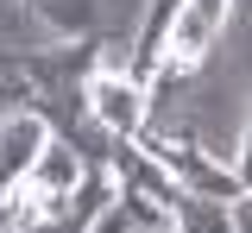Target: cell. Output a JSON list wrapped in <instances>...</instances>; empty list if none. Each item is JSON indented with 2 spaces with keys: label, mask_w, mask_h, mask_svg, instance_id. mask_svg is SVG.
<instances>
[{
  "label": "cell",
  "mask_w": 252,
  "mask_h": 233,
  "mask_svg": "<svg viewBox=\"0 0 252 233\" xmlns=\"http://www.w3.org/2000/svg\"><path fill=\"white\" fill-rule=\"evenodd\" d=\"M139 139L152 145V158L170 170V183H177L183 196H202V202H252L246 170L233 164V158H220V151H208L195 133H170V139H158L152 126H145Z\"/></svg>",
  "instance_id": "1"
},
{
  "label": "cell",
  "mask_w": 252,
  "mask_h": 233,
  "mask_svg": "<svg viewBox=\"0 0 252 233\" xmlns=\"http://www.w3.org/2000/svg\"><path fill=\"white\" fill-rule=\"evenodd\" d=\"M82 95H89V114H94L114 139H132V133L152 126V95H145V82L126 76V63H101V69L89 76Z\"/></svg>",
  "instance_id": "2"
},
{
  "label": "cell",
  "mask_w": 252,
  "mask_h": 233,
  "mask_svg": "<svg viewBox=\"0 0 252 233\" xmlns=\"http://www.w3.org/2000/svg\"><path fill=\"white\" fill-rule=\"evenodd\" d=\"M227 26V0H183L177 19H170V38H164V63L158 69H195L208 51H215V32Z\"/></svg>",
  "instance_id": "3"
},
{
  "label": "cell",
  "mask_w": 252,
  "mask_h": 233,
  "mask_svg": "<svg viewBox=\"0 0 252 233\" xmlns=\"http://www.w3.org/2000/svg\"><path fill=\"white\" fill-rule=\"evenodd\" d=\"M44 139H51V126L32 114L26 101L0 114V196H13V189L26 183V170H32V158L44 151Z\"/></svg>",
  "instance_id": "4"
},
{
  "label": "cell",
  "mask_w": 252,
  "mask_h": 233,
  "mask_svg": "<svg viewBox=\"0 0 252 233\" xmlns=\"http://www.w3.org/2000/svg\"><path fill=\"white\" fill-rule=\"evenodd\" d=\"M26 13H38L57 38H114V44H126L107 19V0H26Z\"/></svg>",
  "instance_id": "5"
},
{
  "label": "cell",
  "mask_w": 252,
  "mask_h": 233,
  "mask_svg": "<svg viewBox=\"0 0 252 233\" xmlns=\"http://www.w3.org/2000/svg\"><path fill=\"white\" fill-rule=\"evenodd\" d=\"M164 227L170 233H246V202H202L177 189L164 202Z\"/></svg>",
  "instance_id": "6"
},
{
  "label": "cell",
  "mask_w": 252,
  "mask_h": 233,
  "mask_svg": "<svg viewBox=\"0 0 252 233\" xmlns=\"http://www.w3.org/2000/svg\"><path fill=\"white\" fill-rule=\"evenodd\" d=\"M82 170H89V164H82L63 139H44V151L32 158V170H26V183H19V189H26L32 202H57V196H69V189L82 183Z\"/></svg>",
  "instance_id": "7"
},
{
  "label": "cell",
  "mask_w": 252,
  "mask_h": 233,
  "mask_svg": "<svg viewBox=\"0 0 252 233\" xmlns=\"http://www.w3.org/2000/svg\"><path fill=\"white\" fill-rule=\"evenodd\" d=\"M0 233H26V196H0Z\"/></svg>",
  "instance_id": "8"
},
{
  "label": "cell",
  "mask_w": 252,
  "mask_h": 233,
  "mask_svg": "<svg viewBox=\"0 0 252 233\" xmlns=\"http://www.w3.org/2000/svg\"><path fill=\"white\" fill-rule=\"evenodd\" d=\"M19 101H26V95H19V82L6 76V88H0V114H6V107H19Z\"/></svg>",
  "instance_id": "9"
}]
</instances>
